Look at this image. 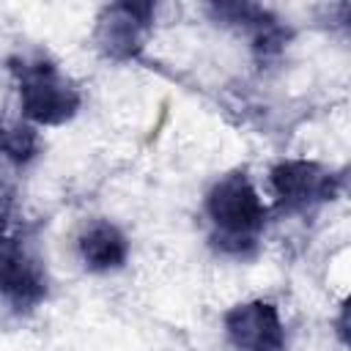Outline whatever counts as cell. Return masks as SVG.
<instances>
[{
	"mask_svg": "<svg viewBox=\"0 0 351 351\" xmlns=\"http://www.w3.org/2000/svg\"><path fill=\"white\" fill-rule=\"evenodd\" d=\"M203 217L211 247L225 258H252L269 222V206L247 170L222 173L203 195Z\"/></svg>",
	"mask_w": 351,
	"mask_h": 351,
	"instance_id": "cell-1",
	"label": "cell"
},
{
	"mask_svg": "<svg viewBox=\"0 0 351 351\" xmlns=\"http://www.w3.org/2000/svg\"><path fill=\"white\" fill-rule=\"evenodd\" d=\"M8 69L16 82L19 110L27 123L38 126H63L82 107L80 85L49 58H14Z\"/></svg>",
	"mask_w": 351,
	"mask_h": 351,
	"instance_id": "cell-2",
	"label": "cell"
},
{
	"mask_svg": "<svg viewBox=\"0 0 351 351\" xmlns=\"http://www.w3.org/2000/svg\"><path fill=\"white\" fill-rule=\"evenodd\" d=\"M269 186L280 214H310L340 195L343 176L313 159H282L269 170Z\"/></svg>",
	"mask_w": 351,
	"mask_h": 351,
	"instance_id": "cell-3",
	"label": "cell"
},
{
	"mask_svg": "<svg viewBox=\"0 0 351 351\" xmlns=\"http://www.w3.org/2000/svg\"><path fill=\"white\" fill-rule=\"evenodd\" d=\"M154 3H110L99 11L93 27V44L101 58L112 63H129L140 58L154 33Z\"/></svg>",
	"mask_w": 351,
	"mask_h": 351,
	"instance_id": "cell-4",
	"label": "cell"
},
{
	"mask_svg": "<svg viewBox=\"0 0 351 351\" xmlns=\"http://www.w3.org/2000/svg\"><path fill=\"white\" fill-rule=\"evenodd\" d=\"M225 340L233 351H285L288 332L280 307L269 299H250L233 304L222 315Z\"/></svg>",
	"mask_w": 351,
	"mask_h": 351,
	"instance_id": "cell-5",
	"label": "cell"
},
{
	"mask_svg": "<svg viewBox=\"0 0 351 351\" xmlns=\"http://www.w3.org/2000/svg\"><path fill=\"white\" fill-rule=\"evenodd\" d=\"M206 11L214 22L244 33L261 60L280 55L291 41V30L258 3H211Z\"/></svg>",
	"mask_w": 351,
	"mask_h": 351,
	"instance_id": "cell-6",
	"label": "cell"
},
{
	"mask_svg": "<svg viewBox=\"0 0 351 351\" xmlns=\"http://www.w3.org/2000/svg\"><path fill=\"white\" fill-rule=\"evenodd\" d=\"M49 280L44 271V263L27 252L19 241L11 239L8 252H5V269L0 280V296L14 307V310H33L47 299Z\"/></svg>",
	"mask_w": 351,
	"mask_h": 351,
	"instance_id": "cell-7",
	"label": "cell"
},
{
	"mask_svg": "<svg viewBox=\"0 0 351 351\" xmlns=\"http://www.w3.org/2000/svg\"><path fill=\"white\" fill-rule=\"evenodd\" d=\"M77 255L82 266L93 274L118 271L129 261V239L115 222L93 219L77 236Z\"/></svg>",
	"mask_w": 351,
	"mask_h": 351,
	"instance_id": "cell-8",
	"label": "cell"
},
{
	"mask_svg": "<svg viewBox=\"0 0 351 351\" xmlns=\"http://www.w3.org/2000/svg\"><path fill=\"white\" fill-rule=\"evenodd\" d=\"M41 154V137L33 123L25 118H5L0 115V162L11 167H25Z\"/></svg>",
	"mask_w": 351,
	"mask_h": 351,
	"instance_id": "cell-9",
	"label": "cell"
},
{
	"mask_svg": "<svg viewBox=\"0 0 351 351\" xmlns=\"http://www.w3.org/2000/svg\"><path fill=\"white\" fill-rule=\"evenodd\" d=\"M14 206H16V186H14V178L5 176V170L0 167V244L8 241V228H11Z\"/></svg>",
	"mask_w": 351,
	"mask_h": 351,
	"instance_id": "cell-10",
	"label": "cell"
},
{
	"mask_svg": "<svg viewBox=\"0 0 351 351\" xmlns=\"http://www.w3.org/2000/svg\"><path fill=\"white\" fill-rule=\"evenodd\" d=\"M8 244H11V239L0 244V280H3V269H5V252H8Z\"/></svg>",
	"mask_w": 351,
	"mask_h": 351,
	"instance_id": "cell-11",
	"label": "cell"
}]
</instances>
